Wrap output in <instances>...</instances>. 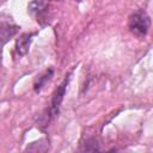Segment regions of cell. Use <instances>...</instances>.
<instances>
[{"label": "cell", "instance_id": "6da1fadb", "mask_svg": "<svg viewBox=\"0 0 153 153\" xmlns=\"http://www.w3.org/2000/svg\"><path fill=\"white\" fill-rule=\"evenodd\" d=\"M149 25H151L149 16L143 10H137L134 13H131L128 20L129 30L137 37H145L149 30Z\"/></svg>", "mask_w": 153, "mask_h": 153}, {"label": "cell", "instance_id": "7a4b0ae2", "mask_svg": "<svg viewBox=\"0 0 153 153\" xmlns=\"http://www.w3.org/2000/svg\"><path fill=\"white\" fill-rule=\"evenodd\" d=\"M69 80H71V73L63 79V81L60 84V86L55 90L53 97H51V103H50V116L51 117H56L60 112V108H61V104H62V100L65 98V94H66V90H67V86L69 84Z\"/></svg>", "mask_w": 153, "mask_h": 153}, {"label": "cell", "instance_id": "3957f363", "mask_svg": "<svg viewBox=\"0 0 153 153\" xmlns=\"http://www.w3.org/2000/svg\"><path fill=\"white\" fill-rule=\"evenodd\" d=\"M33 36H35V33H23L17 38V41H16V53L19 56H24L29 51Z\"/></svg>", "mask_w": 153, "mask_h": 153}, {"label": "cell", "instance_id": "277c9868", "mask_svg": "<svg viewBox=\"0 0 153 153\" xmlns=\"http://www.w3.org/2000/svg\"><path fill=\"white\" fill-rule=\"evenodd\" d=\"M50 148V142L47 137L38 139L31 143H29L24 151V153H48Z\"/></svg>", "mask_w": 153, "mask_h": 153}, {"label": "cell", "instance_id": "5b68a950", "mask_svg": "<svg viewBox=\"0 0 153 153\" xmlns=\"http://www.w3.org/2000/svg\"><path fill=\"white\" fill-rule=\"evenodd\" d=\"M17 25H12L10 23H4L0 22V47L4 45L12 36H14L18 31Z\"/></svg>", "mask_w": 153, "mask_h": 153}, {"label": "cell", "instance_id": "8992f818", "mask_svg": "<svg viewBox=\"0 0 153 153\" xmlns=\"http://www.w3.org/2000/svg\"><path fill=\"white\" fill-rule=\"evenodd\" d=\"M53 73H54L53 68H49V69H47L43 74H41V75L38 76L37 81H36L35 85H33V90H35V92H39V91L43 88V86L47 84V81H49V80L51 79Z\"/></svg>", "mask_w": 153, "mask_h": 153}]
</instances>
